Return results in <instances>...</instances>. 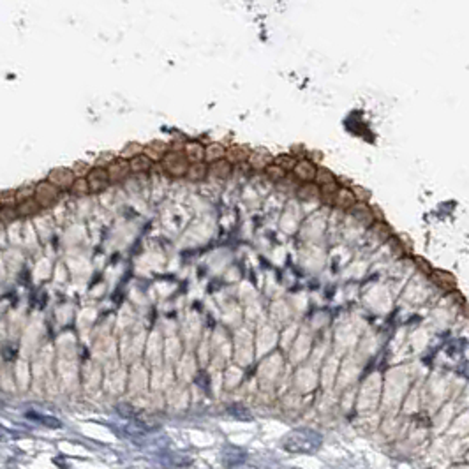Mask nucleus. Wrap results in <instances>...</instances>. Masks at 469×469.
I'll list each match as a JSON object with an SVG mask.
<instances>
[{"mask_svg":"<svg viewBox=\"0 0 469 469\" xmlns=\"http://www.w3.org/2000/svg\"><path fill=\"white\" fill-rule=\"evenodd\" d=\"M323 445V436L311 429H297L282 438V450L295 455H311Z\"/></svg>","mask_w":469,"mask_h":469,"instance_id":"1","label":"nucleus"},{"mask_svg":"<svg viewBox=\"0 0 469 469\" xmlns=\"http://www.w3.org/2000/svg\"><path fill=\"white\" fill-rule=\"evenodd\" d=\"M162 166L173 176H186L189 169V161L184 156V152H171L162 157Z\"/></svg>","mask_w":469,"mask_h":469,"instance_id":"2","label":"nucleus"},{"mask_svg":"<svg viewBox=\"0 0 469 469\" xmlns=\"http://www.w3.org/2000/svg\"><path fill=\"white\" fill-rule=\"evenodd\" d=\"M60 196V191L57 187H53L50 182H39L35 186V193H34V199L35 203L41 206V208H48L51 206Z\"/></svg>","mask_w":469,"mask_h":469,"instance_id":"3","label":"nucleus"},{"mask_svg":"<svg viewBox=\"0 0 469 469\" xmlns=\"http://www.w3.org/2000/svg\"><path fill=\"white\" fill-rule=\"evenodd\" d=\"M76 180V176L73 175V171L69 168H55L48 173V180L53 187H57L58 191H65L71 189L73 182Z\"/></svg>","mask_w":469,"mask_h":469,"instance_id":"4","label":"nucleus"},{"mask_svg":"<svg viewBox=\"0 0 469 469\" xmlns=\"http://www.w3.org/2000/svg\"><path fill=\"white\" fill-rule=\"evenodd\" d=\"M87 184L90 193H101V191H104L110 186L106 168H92L87 175Z\"/></svg>","mask_w":469,"mask_h":469,"instance_id":"5","label":"nucleus"},{"mask_svg":"<svg viewBox=\"0 0 469 469\" xmlns=\"http://www.w3.org/2000/svg\"><path fill=\"white\" fill-rule=\"evenodd\" d=\"M106 173H108L110 184L122 182V180L131 173V169H129V161H125V159H115V161L106 168Z\"/></svg>","mask_w":469,"mask_h":469,"instance_id":"6","label":"nucleus"},{"mask_svg":"<svg viewBox=\"0 0 469 469\" xmlns=\"http://www.w3.org/2000/svg\"><path fill=\"white\" fill-rule=\"evenodd\" d=\"M430 280L439 286L443 291H455L457 290V279L446 270H432L430 272Z\"/></svg>","mask_w":469,"mask_h":469,"instance_id":"7","label":"nucleus"},{"mask_svg":"<svg viewBox=\"0 0 469 469\" xmlns=\"http://www.w3.org/2000/svg\"><path fill=\"white\" fill-rule=\"evenodd\" d=\"M316 164L311 161H300L297 162V166L293 168L295 175H297L298 180H302V182H312L314 176H316Z\"/></svg>","mask_w":469,"mask_h":469,"instance_id":"8","label":"nucleus"},{"mask_svg":"<svg viewBox=\"0 0 469 469\" xmlns=\"http://www.w3.org/2000/svg\"><path fill=\"white\" fill-rule=\"evenodd\" d=\"M224 157H226V161L230 162V164L245 162V161H249V157H250V150L243 145H233L226 150V156Z\"/></svg>","mask_w":469,"mask_h":469,"instance_id":"9","label":"nucleus"},{"mask_svg":"<svg viewBox=\"0 0 469 469\" xmlns=\"http://www.w3.org/2000/svg\"><path fill=\"white\" fill-rule=\"evenodd\" d=\"M349 213H351V215L358 221V223L372 224V221H374V213H372V208H369L365 203H358V205H353L351 208H349Z\"/></svg>","mask_w":469,"mask_h":469,"instance_id":"10","label":"nucleus"},{"mask_svg":"<svg viewBox=\"0 0 469 469\" xmlns=\"http://www.w3.org/2000/svg\"><path fill=\"white\" fill-rule=\"evenodd\" d=\"M297 196L302 199V201H316V199L321 198V191L316 184L307 182V184H302V186L298 187Z\"/></svg>","mask_w":469,"mask_h":469,"instance_id":"11","label":"nucleus"},{"mask_svg":"<svg viewBox=\"0 0 469 469\" xmlns=\"http://www.w3.org/2000/svg\"><path fill=\"white\" fill-rule=\"evenodd\" d=\"M184 156H186V159L191 164H194V162H203V159H205V149H203V145H199L198 141L186 143Z\"/></svg>","mask_w":469,"mask_h":469,"instance_id":"12","label":"nucleus"},{"mask_svg":"<svg viewBox=\"0 0 469 469\" xmlns=\"http://www.w3.org/2000/svg\"><path fill=\"white\" fill-rule=\"evenodd\" d=\"M208 173L215 178H228L231 175V164L226 161V159H221V161L212 162V166H208Z\"/></svg>","mask_w":469,"mask_h":469,"instance_id":"13","label":"nucleus"},{"mask_svg":"<svg viewBox=\"0 0 469 469\" xmlns=\"http://www.w3.org/2000/svg\"><path fill=\"white\" fill-rule=\"evenodd\" d=\"M208 175V166L205 162H194V164H189V169H187L186 176L191 180V182H201L205 176Z\"/></svg>","mask_w":469,"mask_h":469,"instance_id":"14","label":"nucleus"},{"mask_svg":"<svg viewBox=\"0 0 469 469\" xmlns=\"http://www.w3.org/2000/svg\"><path fill=\"white\" fill-rule=\"evenodd\" d=\"M354 196L351 193V189H337V193H335V199H334V205H337L339 208H351L354 205Z\"/></svg>","mask_w":469,"mask_h":469,"instance_id":"15","label":"nucleus"},{"mask_svg":"<svg viewBox=\"0 0 469 469\" xmlns=\"http://www.w3.org/2000/svg\"><path fill=\"white\" fill-rule=\"evenodd\" d=\"M152 164H154V162L150 161V159L147 157V156H143V154H141V156H136V157H132L131 161H129V169H131L132 173H138V175H139V173H147V171H149V169L152 168Z\"/></svg>","mask_w":469,"mask_h":469,"instance_id":"16","label":"nucleus"},{"mask_svg":"<svg viewBox=\"0 0 469 469\" xmlns=\"http://www.w3.org/2000/svg\"><path fill=\"white\" fill-rule=\"evenodd\" d=\"M41 210V206L35 203L34 198L27 199V201H21L16 205V213L18 217H30V215H35Z\"/></svg>","mask_w":469,"mask_h":469,"instance_id":"17","label":"nucleus"},{"mask_svg":"<svg viewBox=\"0 0 469 469\" xmlns=\"http://www.w3.org/2000/svg\"><path fill=\"white\" fill-rule=\"evenodd\" d=\"M224 156H226V149L221 143H210L205 149V161L208 162L221 161V159H224Z\"/></svg>","mask_w":469,"mask_h":469,"instance_id":"18","label":"nucleus"},{"mask_svg":"<svg viewBox=\"0 0 469 469\" xmlns=\"http://www.w3.org/2000/svg\"><path fill=\"white\" fill-rule=\"evenodd\" d=\"M223 457H224V460H226L228 466H231V464H236V462H243V460H245V452H243L242 448H236V446H228V448L224 450Z\"/></svg>","mask_w":469,"mask_h":469,"instance_id":"19","label":"nucleus"},{"mask_svg":"<svg viewBox=\"0 0 469 469\" xmlns=\"http://www.w3.org/2000/svg\"><path fill=\"white\" fill-rule=\"evenodd\" d=\"M314 182H316L317 187H324L330 186V184H335V175L327 168H317L316 169V176H314Z\"/></svg>","mask_w":469,"mask_h":469,"instance_id":"20","label":"nucleus"},{"mask_svg":"<svg viewBox=\"0 0 469 469\" xmlns=\"http://www.w3.org/2000/svg\"><path fill=\"white\" fill-rule=\"evenodd\" d=\"M143 152H145V156L150 159V161H161L162 157H164V145H159V143H152V145L149 147H143Z\"/></svg>","mask_w":469,"mask_h":469,"instance_id":"21","label":"nucleus"},{"mask_svg":"<svg viewBox=\"0 0 469 469\" xmlns=\"http://www.w3.org/2000/svg\"><path fill=\"white\" fill-rule=\"evenodd\" d=\"M143 154V145H139V143H127V145L122 149V152H120V156H122V159H125V161H131L132 157H136V156H141Z\"/></svg>","mask_w":469,"mask_h":469,"instance_id":"22","label":"nucleus"},{"mask_svg":"<svg viewBox=\"0 0 469 469\" xmlns=\"http://www.w3.org/2000/svg\"><path fill=\"white\" fill-rule=\"evenodd\" d=\"M249 161L252 168H267L268 164L274 162V157L268 156V154H250Z\"/></svg>","mask_w":469,"mask_h":469,"instance_id":"23","label":"nucleus"},{"mask_svg":"<svg viewBox=\"0 0 469 469\" xmlns=\"http://www.w3.org/2000/svg\"><path fill=\"white\" fill-rule=\"evenodd\" d=\"M265 173H267V176L272 182H280V180H284V176H286V171H284L282 168H279L277 164H274V162L265 168Z\"/></svg>","mask_w":469,"mask_h":469,"instance_id":"24","label":"nucleus"},{"mask_svg":"<svg viewBox=\"0 0 469 469\" xmlns=\"http://www.w3.org/2000/svg\"><path fill=\"white\" fill-rule=\"evenodd\" d=\"M34 193H35V186H21L16 189V203H21V201H27V199L34 198Z\"/></svg>","mask_w":469,"mask_h":469,"instance_id":"25","label":"nucleus"},{"mask_svg":"<svg viewBox=\"0 0 469 469\" xmlns=\"http://www.w3.org/2000/svg\"><path fill=\"white\" fill-rule=\"evenodd\" d=\"M71 193H73V196H87L88 193H90L87 178H76L71 186Z\"/></svg>","mask_w":469,"mask_h":469,"instance_id":"26","label":"nucleus"},{"mask_svg":"<svg viewBox=\"0 0 469 469\" xmlns=\"http://www.w3.org/2000/svg\"><path fill=\"white\" fill-rule=\"evenodd\" d=\"M274 164H277L279 168H282L284 171H287V169H293L295 166H297V161H295L291 156H286V154H284V156H279L275 159Z\"/></svg>","mask_w":469,"mask_h":469,"instance_id":"27","label":"nucleus"},{"mask_svg":"<svg viewBox=\"0 0 469 469\" xmlns=\"http://www.w3.org/2000/svg\"><path fill=\"white\" fill-rule=\"evenodd\" d=\"M16 217H18L16 206H2L0 208V221L2 223H13Z\"/></svg>","mask_w":469,"mask_h":469,"instance_id":"28","label":"nucleus"},{"mask_svg":"<svg viewBox=\"0 0 469 469\" xmlns=\"http://www.w3.org/2000/svg\"><path fill=\"white\" fill-rule=\"evenodd\" d=\"M71 171L76 178H85V175H88V171H90V166L83 161H76L75 166L71 168Z\"/></svg>","mask_w":469,"mask_h":469,"instance_id":"29","label":"nucleus"},{"mask_svg":"<svg viewBox=\"0 0 469 469\" xmlns=\"http://www.w3.org/2000/svg\"><path fill=\"white\" fill-rule=\"evenodd\" d=\"M351 193L354 196V199H360V203L369 201V199H371V196H372L371 191L365 189V187H362V186H354L353 189H351Z\"/></svg>","mask_w":469,"mask_h":469,"instance_id":"30","label":"nucleus"},{"mask_svg":"<svg viewBox=\"0 0 469 469\" xmlns=\"http://www.w3.org/2000/svg\"><path fill=\"white\" fill-rule=\"evenodd\" d=\"M113 161H115V154H112V152L101 154V156L97 157V161H95V168H108Z\"/></svg>","mask_w":469,"mask_h":469,"instance_id":"31","label":"nucleus"},{"mask_svg":"<svg viewBox=\"0 0 469 469\" xmlns=\"http://www.w3.org/2000/svg\"><path fill=\"white\" fill-rule=\"evenodd\" d=\"M27 416H28V418L38 420V422L44 423V425H48V427H53V429H58V427H62V423L58 422V420L50 418V416H38V415H27Z\"/></svg>","mask_w":469,"mask_h":469,"instance_id":"32","label":"nucleus"},{"mask_svg":"<svg viewBox=\"0 0 469 469\" xmlns=\"http://www.w3.org/2000/svg\"><path fill=\"white\" fill-rule=\"evenodd\" d=\"M415 263L418 265V268L422 272H425L427 275H430V272H432V265L429 263L427 260H423V258H420V256H416L415 258Z\"/></svg>","mask_w":469,"mask_h":469,"instance_id":"33","label":"nucleus"},{"mask_svg":"<svg viewBox=\"0 0 469 469\" xmlns=\"http://www.w3.org/2000/svg\"><path fill=\"white\" fill-rule=\"evenodd\" d=\"M230 469H258L254 464H247V462H236V464H231Z\"/></svg>","mask_w":469,"mask_h":469,"instance_id":"34","label":"nucleus"},{"mask_svg":"<svg viewBox=\"0 0 469 469\" xmlns=\"http://www.w3.org/2000/svg\"><path fill=\"white\" fill-rule=\"evenodd\" d=\"M13 436L9 434V430L7 429H4L2 425H0V441H7V439H11Z\"/></svg>","mask_w":469,"mask_h":469,"instance_id":"35","label":"nucleus"},{"mask_svg":"<svg viewBox=\"0 0 469 469\" xmlns=\"http://www.w3.org/2000/svg\"><path fill=\"white\" fill-rule=\"evenodd\" d=\"M0 208H2V205H0Z\"/></svg>","mask_w":469,"mask_h":469,"instance_id":"36","label":"nucleus"}]
</instances>
